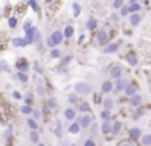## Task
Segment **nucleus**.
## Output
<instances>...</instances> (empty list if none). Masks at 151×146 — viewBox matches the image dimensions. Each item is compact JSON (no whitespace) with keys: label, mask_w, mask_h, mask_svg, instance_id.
Wrapping results in <instances>:
<instances>
[{"label":"nucleus","mask_w":151,"mask_h":146,"mask_svg":"<svg viewBox=\"0 0 151 146\" xmlns=\"http://www.w3.org/2000/svg\"><path fill=\"white\" fill-rule=\"evenodd\" d=\"M63 41H65V39H63V32L60 31V29H55V31H54L52 34L46 39V45H47V47H50V49H52V47H59Z\"/></svg>","instance_id":"nucleus-1"},{"label":"nucleus","mask_w":151,"mask_h":146,"mask_svg":"<svg viewBox=\"0 0 151 146\" xmlns=\"http://www.w3.org/2000/svg\"><path fill=\"white\" fill-rule=\"evenodd\" d=\"M73 91H75L76 94L86 96V94L93 93V86L88 83V81H78V83H75V86H73Z\"/></svg>","instance_id":"nucleus-2"},{"label":"nucleus","mask_w":151,"mask_h":146,"mask_svg":"<svg viewBox=\"0 0 151 146\" xmlns=\"http://www.w3.org/2000/svg\"><path fill=\"white\" fill-rule=\"evenodd\" d=\"M96 42L104 47L107 42H111V36H109V32L106 31V29H98V31H96Z\"/></svg>","instance_id":"nucleus-3"},{"label":"nucleus","mask_w":151,"mask_h":146,"mask_svg":"<svg viewBox=\"0 0 151 146\" xmlns=\"http://www.w3.org/2000/svg\"><path fill=\"white\" fill-rule=\"evenodd\" d=\"M75 120L80 123L81 130H86L89 125H91V122H93V115H91V114H81V115H80V117H76Z\"/></svg>","instance_id":"nucleus-4"},{"label":"nucleus","mask_w":151,"mask_h":146,"mask_svg":"<svg viewBox=\"0 0 151 146\" xmlns=\"http://www.w3.org/2000/svg\"><path fill=\"white\" fill-rule=\"evenodd\" d=\"M122 75H124V68H122L120 65L115 63L109 68V76H111L112 80H119V78H122Z\"/></svg>","instance_id":"nucleus-5"},{"label":"nucleus","mask_w":151,"mask_h":146,"mask_svg":"<svg viewBox=\"0 0 151 146\" xmlns=\"http://www.w3.org/2000/svg\"><path fill=\"white\" fill-rule=\"evenodd\" d=\"M141 135H143V132H141L140 127H132V128H128V140L130 141H138L141 138Z\"/></svg>","instance_id":"nucleus-6"},{"label":"nucleus","mask_w":151,"mask_h":146,"mask_svg":"<svg viewBox=\"0 0 151 146\" xmlns=\"http://www.w3.org/2000/svg\"><path fill=\"white\" fill-rule=\"evenodd\" d=\"M29 62H28V58L24 57H20L17 60V63H15V68H17V71H28L29 70Z\"/></svg>","instance_id":"nucleus-7"},{"label":"nucleus","mask_w":151,"mask_h":146,"mask_svg":"<svg viewBox=\"0 0 151 146\" xmlns=\"http://www.w3.org/2000/svg\"><path fill=\"white\" fill-rule=\"evenodd\" d=\"M128 84V80L125 78H119V80H114V91L112 93H122L125 89V86Z\"/></svg>","instance_id":"nucleus-8"},{"label":"nucleus","mask_w":151,"mask_h":146,"mask_svg":"<svg viewBox=\"0 0 151 146\" xmlns=\"http://www.w3.org/2000/svg\"><path fill=\"white\" fill-rule=\"evenodd\" d=\"M39 31V29L36 28V26H33V28L29 29L28 32H24V41H26V44H34V41H36V32Z\"/></svg>","instance_id":"nucleus-9"},{"label":"nucleus","mask_w":151,"mask_h":146,"mask_svg":"<svg viewBox=\"0 0 151 146\" xmlns=\"http://www.w3.org/2000/svg\"><path fill=\"white\" fill-rule=\"evenodd\" d=\"M125 60H127V63L130 65V67H137V65H138V55H137V52H133V50L127 52V54H125Z\"/></svg>","instance_id":"nucleus-10"},{"label":"nucleus","mask_w":151,"mask_h":146,"mask_svg":"<svg viewBox=\"0 0 151 146\" xmlns=\"http://www.w3.org/2000/svg\"><path fill=\"white\" fill-rule=\"evenodd\" d=\"M122 93H124L127 97H132V96H135V94L138 93V86L135 83H130V81H128V84L125 86V89L122 91Z\"/></svg>","instance_id":"nucleus-11"},{"label":"nucleus","mask_w":151,"mask_h":146,"mask_svg":"<svg viewBox=\"0 0 151 146\" xmlns=\"http://www.w3.org/2000/svg\"><path fill=\"white\" fill-rule=\"evenodd\" d=\"M114 91V81L112 80H106L101 83V94H109Z\"/></svg>","instance_id":"nucleus-12"},{"label":"nucleus","mask_w":151,"mask_h":146,"mask_svg":"<svg viewBox=\"0 0 151 146\" xmlns=\"http://www.w3.org/2000/svg\"><path fill=\"white\" fill-rule=\"evenodd\" d=\"M119 50V42H107L102 47V54H115Z\"/></svg>","instance_id":"nucleus-13"},{"label":"nucleus","mask_w":151,"mask_h":146,"mask_svg":"<svg viewBox=\"0 0 151 146\" xmlns=\"http://www.w3.org/2000/svg\"><path fill=\"white\" fill-rule=\"evenodd\" d=\"M76 110L81 114H91V104L86 102V101H80L78 104H76Z\"/></svg>","instance_id":"nucleus-14"},{"label":"nucleus","mask_w":151,"mask_h":146,"mask_svg":"<svg viewBox=\"0 0 151 146\" xmlns=\"http://www.w3.org/2000/svg\"><path fill=\"white\" fill-rule=\"evenodd\" d=\"M141 19H143L141 13H130V15H128V23H130V26H133V28L140 24Z\"/></svg>","instance_id":"nucleus-15"},{"label":"nucleus","mask_w":151,"mask_h":146,"mask_svg":"<svg viewBox=\"0 0 151 146\" xmlns=\"http://www.w3.org/2000/svg\"><path fill=\"white\" fill-rule=\"evenodd\" d=\"M122 128H124V123L120 122V120H114L111 125V135H119V133L122 132Z\"/></svg>","instance_id":"nucleus-16"},{"label":"nucleus","mask_w":151,"mask_h":146,"mask_svg":"<svg viewBox=\"0 0 151 146\" xmlns=\"http://www.w3.org/2000/svg\"><path fill=\"white\" fill-rule=\"evenodd\" d=\"M128 104H130L132 107H138V106H141L143 104V97H141V94H135V96H132V97H128Z\"/></svg>","instance_id":"nucleus-17"},{"label":"nucleus","mask_w":151,"mask_h":146,"mask_svg":"<svg viewBox=\"0 0 151 146\" xmlns=\"http://www.w3.org/2000/svg\"><path fill=\"white\" fill-rule=\"evenodd\" d=\"M63 117H65L68 122H73V120L76 119V109H73V107H67V109L63 110Z\"/></svg>","instance_id":"nucleus-18"},{"label":"nucleus","mask_w":151,"mask_h":146,"mask_svg":"<svg viewBox=\"0 0 151 146\" xmlns=\"http://www.w3.org/2000/svg\"><path fill=\"white\" fill-rule=\"evenodd\" d=\"M111 125H112L111 120H102L101 127H99V132H101L102 135H109V133H111Z\"/></svg>","instance_id":"nucleus-19"},{"label":"nucleus","mask_w":151,"mask_h":146,"mask_svg":"<svg viewBox=\"0 0 151 146\" xmlns=\"http://www.w3.org/2000/svg\"><path fill=\"white\" fill-rule=\"evenodd\" d=\"M4 136H5V140H7V143H8L7 146H13V128H12V127H7Z\"/></svg>","instance_id":"nucleus-20"},{"label":"nucleus","mask_w":151,"mask_h":146,"mask_svg":"<svg viewBox=\"0 0 151 146\" xmlns=\"http://www.w3.org/2000/svg\"><path fill=\"white\" fill-rule=\"evenodd\" d=\"M62 32H63V39H72L73 34H75V28H73L72 24H67Z\"/></svg>","instance_id":"nucleus-21"},{"label":"nucleus","mask_w":151,"mask_h":146,"mask_svg":"<svg viewBox=\"0 0 151 146\" xmlns=\"http://www.w3.org/2000/svg\"><path fill=\"white\" fill-rule=\"evenodd\" d=\"M80 130H81V127H80V123L76 122V120L70 122V125H68V133H72V135H78Z\"/></svg>","instance_id":"nucleus-22"},{"label":"nucleus","mask_w":151,"mask_h":146,"mask_svg":"<svg viewBox=\"0 0 151 146\" xmlns=\"http://www.w3.org/2000/svg\"><path fill=\"white\" fill-rule=\"evenodd\" d=\"M96 28H98V19L94 16H89L88 21H86V29L88 31H96Z\"/></svg>","instance_id":"nucleus-23"},{"label":"nucleus","mask_w":151,"mask_h":146,"mask_svg":"<svg viewBox=\"0 0 151 146\" xmlns=\"http://www.w3.org/2000/svg\"><path fill=\"white\" fill-rule=\"evenodd\" d=\"M15 80H18L20 83H28V81H29L28 71H17V73H15Z\"/></svg>","instance_id":"nucleus-24"},{"label":"nucleus","mask_w":151,"mask_h":146,"mask_svg":"<svg viewBox=\"0 0 151 146\" xmlns=\"http://www.w3.org/2000/svg\"><path fill=\"white\" fill-rule=\"evenodd\" d=\"M46 106L49 110H57L59 109V101H57L55 97H49V99L46 101Z\"/></svg>","instance_id":"nucleus-25"},{"label":"nucleus","mask_w":151,"mask_h":146,"mask_svg":"<svg viewBox=\"0 0 151 146\" xmlns=\"http://www.w3.org/2000/svg\"><path fill=\"white\" fill-rule=\"evenodd\" d=\"M145 114H146V109H145L143 106H138V107H135L133 119H135V120H138V119H141V117H145Z\"/></svg>","instance_id":"nucleus-26"},{"label":"nucleus","mask_w":151,"mask_h":146,"mask_svg":"<svg viewBox=\"0 0 151 146\" xmlns=\"http://www.w3.org/2000/svg\"><path fill=\"white\" fill-rule=\"evenodd\" d=\"M54 135H55L57 138H62V135H63V127H62V122H60V120H55V128H54Z\"/></svg>","instance_id":"nucleus-27"},{"label":"nucleus","mask_w":151,"mask_h":146,"mask_svg":"<svg viewBox=\"0 0 151 146\" xmlns=\"http://www.w3.org/2000/svg\"><path fill=\"white\" fill-rule=\"evenodd\" d=\"M39 140H41L39 132H37V130H29V141L33 143V145H37Z\"/></svg>","instance_id":"nucleus-28"},{"label":"nucleus","mask_w":151,"mask_h":146,"mask_svg":"<svg viewBox=\"0 0 151 146\" xmlns=\"http://www.w3.org/2000/svg\"><path fill=\"white\" fill-rule=\"evenodd\" d=\"M67 99H68L70 104H73V106H76V104L80 102V94H76L75 91H72V93H68V96H67Z\"/></svg>","instance_id":"nucleus-29"},{"label":"nucleus","mask_w":151,"mask_h":146,"mask_svg":"<svg viewBox=\"0 0 151 146\" xmlns=\"http://www.w3.org/2000/svg\"><path fill=\"white\" fill-rule=\"evenodd\" d=\"M72 15L75 16V18H78V16L81 15V5H80L78 2H73L72 3Z\"/></svg>","instance_id":"nucleus-30"},{"label":"nucleus","mask_w":151,"mask_h":146,"mask_svg":"<svg viewBox=\"0 0 151 146\" xmlns=\"http://www.w3.org/2000/svg\"><path fill=\"white\" fill-rule=\"evenodd\" d=\"M12 44L15 45V47H26V41H24V37H13L12 39Z\"/></svg>","instance_id":"nucleus-31"},{"label":"nucleus","mask_w":151,"mask_h":146,"mask_svg":"<svg viewBox=\"0 0 151 146\" xmlns=\"http://www.w3.org/2000/svg\"><path fill=\"white\" fill-rule=\"evenodd\" d=\"M49 57L50 58H62V50L59 47H52L49 50Z\"/></svg>","instance_id":"nucleus-32"},{"label":"nucleus","mask_w":151,"mask_h":146,"mask_svg":"<svg viewBox=\"0 0 151 146\" xmlns=\"http://www.w3.org/2000/svg\"><path fill=\"white\" fill-rule=\"evenodd\" d=\"M140 141H141V146H151V133H143Z\"/></svg>","instance_id":"nucleus-33"},{"label":"nucleus","mask_w":151,"mask_h":146,"mask_svg":"<svg viewBox=\"0 0 151 146\" xmlns=\"http://www.w3.org/2000/svg\"><path fill=\"white\" fill-rule=\"evenodd\" d=\"M102 109L106 110H112V107H114V101L111 99V97H106V99H102Z\"/></svg>","instance_id":"nucleus-34"},{"label":"nucleus","mask_w":151,"mask_h":146,"mask_svg":"<svg viewBox=\"0 0 151 146\" xmlns=\"http://www.w3.org/2000/svg\"><path fill=\"white\" fill-rule=\"evenodd\" d=\"M26 125H28V128H29V130H37V128H39L37 120H34L33 117H28V119H26Z\"/></svg>","instance_id":"nucleus-35"},{"label":"nucleus","mask_w":151,"mask_h":146,"mask_svg":"<svg viewBox=\"0 0 151 146\" xmlns=\"http://www.w3.org/2000/svg\"><path fill=\"white\" fill-rule=\"evenodd\" d=\"M141 12V3L137 2V3H130L128 5V13H140Z\"/></svg>","instance_id":"nucleus-36"},{"label":"nucleus","mask_w":151,"mask_h":146,"mask_svg":"<svg viewBox=\"0 0 151 146\" xmlns=\"http://www.w3.org/2000/svg\"><path fill=\"white\" fill-rule=\"evenodd\" d=\"M20 112L23 114V115H31V112H33V106H29V104H23V106L20 107Z\"/></svg>","instance_id":"nucleus-37"},{"label":"nucleus","mask_w":151,"mask_h":146,"mask_svg":"<svg viewBox=\"0 0 151 146\" xmlns=\"http://www.w3.org/2000/svg\"><path fill=\"white\" fill-rule=\"evenodd\" d=\"M7 23H8V28H10V29H15L18 26V18H17V16H8Z\"/></svg>","instance_id":"nucleus-38"},{"label":"nucleus","mask_w":151,"mask_h":146,"mask_svg":"<svg viewBox=\"0 0 151 146\" xmlns=\"http://www.w3.org/2000/svg\"><path fill=\"white\" fill-rule=\"evenodd\" d=\"M28 6H31V10H33L34 13H39L41 12V8H39V5H37V0H28Z\"/></svg>","instance_id":"nucleus-39"},{"label":"nucleus","mask_w":151,"mask_h":146,"mask_svg":"<svg viewBox=\"0 0 151 146\" xmlns=\"http://www.w3.org/2000/svg\"><path fill=\"white\" fill-rule=\"evenodd\" d=\"M99 117H101V120H111V119H112V115H111V110H106V109H102V110H101V114H99Z\"/></svg>","instance_id":"nucleus-40"},{"label":"nucleus","mask_w":151,"mask_h":146,"mask_svg":"<svg viewBox=\"0 0 151 146\" xmlns=\"http://www.w3.org/2000/svg\"><path fill=\"white\" fill-rule=\"evenodd\" d=\"M130 13H128V5L125 3V5H122L120 8H119V16H128Z\"/></svg>","instance_id":"nucleus-41"},{"label":"nucleus","mask_w":151,"mask_h":146,"mask_svg":"<svg viewBox=\"0 0 151 146\" xmlns=\"http://www.w3.org/2000/svg\"><path fill=\"white\" fill-rule=\"evenodd\" d=\"M33 102H34V94L29 91V93L24 96V104H29V106H33Z\"/></svg>","instance_id":"nucleus-42"},{"label":"nucleus","mask_w":151,"mask_h":146,"mask_svg":"<svg viewBox=\"0 0 151 146\" xmlns=\"http://www.w3.org/2000/svg\"><path fill=\"white\" fill-rule=\"evenodd\" d=\"M31 117H33L34 120H41V119H42V112H41L39 109H33V112H31Z\"/></svg>","instance_id":"nucleus-43"},{"label":"nucleus","mask_w":151,"mask_h":146,"mask_svg":"<svg viewBox=\"0 0 151 146\" xmlns=\"http://www.w3.org/2000/svg\"><path fill=\"white\" fill-rule=\"evenodd\" d=\"M88 128H89V133H91V135H96V133L99 132V125L96 122H91V125H89Z\"/></svg>","instance_id":"nucleus-44"},{"label":"nucleus","mask_w":151,"mask_h":146,"mask_svg":"<svg viewBox=\"0 0 151 146\" xmlns=\"http://www.w3.org/2000/svg\"><path fill=\"white\" fill-rule=\"evenodd\" d=\"M122 5H125V0H112V8L119 10Z\"/></svg>","instance_id":"nucleus-45"},{"label":"nucleus","mask_w":151,"mask_h":146,"mask_svg":"<svg viewBox=\"0 0 151 146\" xmlns=\"http://www.w3.org/2000/svg\"><path fill=\"white\" fill-rule=\"evenodd\" d=\"M36 91H37V96H41V97H44V94L47 93V91H46V88H44L42 84H37Z\"/></svg>","instance_id":"nucleus-46"},{"label":"nucleus","mask_w":151,"mask_h":146,"mask_svg":"<svg viewBox=\"0 0 151 146\" xmlns=\"http://www.w3.org/2000/svg\"><path fill=\"white\" fill-rule=\"evenodd\" d=\"M31 28H33V23H31V19H26V21L23 23V31H24V32H28Z\"/></svg>","instance_id":"nucleus-47"},{"label":"nucleus","mask_w":151,"mask_h":146,"mask_svg":"<svg viewBox=\"0 0 151 146\" xmlns=\"http://www.w3.org/2000/svg\"><path fill=\"white\" fill-rule=\"evenodd\" d=\"M33 70L36 71L37 75H44V70H42V67H41L39 63H34V65H33Z\"/></svg>","instance_id":"nucleus-48"},{"label":"nucleus","mask_w":151,"mask_h":146,"mask_svg":"<svg viewBox=\"0 0 151 146\" xmlns=\"http://www.w3.org/2000/svg\"><path fill=\"white\" fill-rule=\"evenodd\" d=\"M72 55H65V57H63L62 58V62H60V65H63V67H65V65H68L70 63V62H72Z\"/></svg>","instance_id":"nucleus-49"},{"label":"nucleus","mask_w":151,"mask_h":146,"mask_svg":"<svg viewBox=\"0 0 151 146\" xmlns=\"http://www.w3.org/2000/svg\"><path fill=\"white\" fill-rule=\"evenodd\" d=\"M0 70H4V71H8L10 70V65L7 63L5 60H0Z\"/></svg>","instance_id":"nucleus-50"},{"label":"nucleus","mask_w":151,"mask_h":146,"mask_svg":"<svg viewBox=\"0 0 151 146\" xmlns=\"http://www.w3.org/2000/svg\"><path fill=\"white\" fill-rule=\"evenodd\" d=\"M93 101H94V104H101L102 102V94L99 93V94H94L93 96Z\"/></svg>","instance_id":"nucleus-51"},{"label":"nucleus","mask_w":151,"mask_h":146,"mask_svg":"<svg viewBox=\"0 0 151 146\" xmlns=\"http://www.w3.org/2000/svg\"><path fill=\"white\" fill-rule=\"evenodd\" d=\"M12 96H13V99H17V101L23 99V94H21L20 91H13V93H12Z\"/></svg>","instance_id":"nucleus-52"},{"label":"nucleus","mask_w":151,"mask_h":146,"mask_svg":"<svg viewBox=\"0 0 151 146\" xmlns=\"http://www.w3.org/2000/svg\"><path fill=\"white\" fill-rule=\"evenodd\" d=\"M83 146H96V141L93 138H88L85 143H83Z\"/></svg>","instance_id":"nucleus-53"},{"label":"nucleus","mask_w":151,"mask_h":146,"mask_svg":"<svg viewBox=\"0 0 151 146\" xmlns=\"http://www.w3.org/2000/svg\"><path fill=\"white\" fill-rule=\"evenodd\" d=\"M119 18H120V16H119V13H112L111 18H109V19H111V21H117Z\"/></svg>","instance_id":"nucleus-54"},{"label":"nucleus","mask_w":151,"mask_h":146,"mask_svg":"<svg viewBox=\"0 0 151 146\" xmlns=\"http://www.w3.org/2000/svg\"><path fill=\"white\" fill-rule=\"evenodd\" d=\"M85 39H86V36H85V34H80V37H78V44H83V42H85Z\"/></svg>","instance_id":"nucleus-55"},{"label":"nucleus","mask_w":151,"mask_h":146,"mask_svg":"<svg viewBox=\"0 0 151 146\" xmlns=\"http://www.w3.org/2000/svg\"><path fill=\"white\" fill-rule=\"evenodd\" d=\"M137 2H138V0H127L125 3H127V5H130V3H137Z\"/></svg>","instance_id":"nucleus-56"},{"label":"nucleus","mask_w":151,"mask_h":146,"mask_svg":"<svg viewBox=\"0 0 151 146\" xmlns=\"http://www.w3.org/2000/svg\"><path fill=\"white\" fill-rule=\"evenodd\" d=\"M120 146H132V145H130V143H122Z\"/></svg>","instance_id":"nucleus-57"},{"label":"nucleus","mask_w":151,"mask_h":146,"mask_svg":"<svg viewBox=\"0 0 151 146\" xmlns=\"http://www.w3.org/2000/svg\"><path fill=\"white\" fill-rule=\"evenodd\" d=\"M44 2H46V3H52L54 0H44Z\"/></svg>","instance_id":"nucleus-58"},{"label":"nucleus","mask_w":151,"mask_h":146,"mask_svg":"<svg viewBox=\"0 0 151 146\" xmlns=\"http://www.w3.org/2000/svg\"><path fill=\"white\" fill-rule=\"evenodd\" d=\"M36 146H46V145H44V143H37Z\"/></svg>","instance_id":"nucleus-59"},{"label":"nucleus","mask_w":151,"mask_h":146,"mask_svg":"<svg viewBox=\"0 0 151 146\" xmlns=\"http://www.w3.org/2000/svg\"><path fill=\"white\" fill-rule=\"evenodd\" d=\"M138 2H140V0H138ZM141 2H145V0H141Z\"/></svg>","instance_id":"nucleus-60"},{"label":"nucleus","mask_w":151,"mask_h":146,"mask_svg":"<svg viewBox=\"0 0 151 146\" xmlns=\"http://www.w3.org/2000/svg\"><path fill=\"white\" fill-rule=\"evenodd\" d=\"M70 146H75V145H70Z\"/></svg>","instance_id":"nucleus-61"},{"label":"nucleus","mask_w":151,"mask_h":146,"mask_svg":"<svg viewBox=\"0 0 151 146\" xmlns=\"http://www.w3.org/2000/svg\"><path fill=\"white\" fill-rule=\"evenodd\" d=\"M88 2H91V0H88Z\"/></svg>","instance_id":"nucleus-62"}]
</instances>
